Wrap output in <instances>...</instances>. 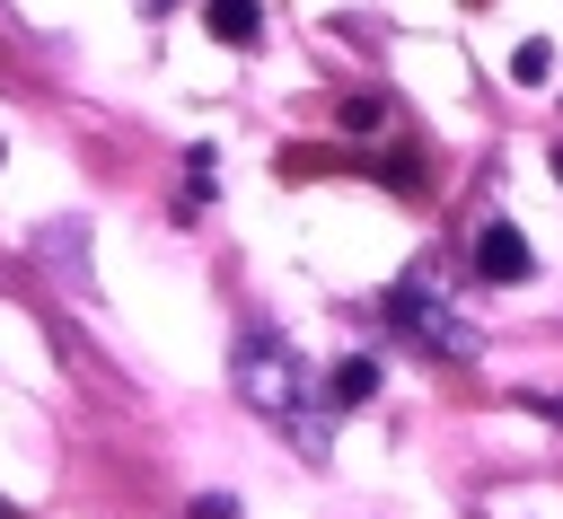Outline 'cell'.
Returning <instances> with one entry per match:
<instances>
[{"instance_id":"1","label":"cell","mask_w":563,"mask_h":519,"mask_svg":"<svg viewBox=\"0 0 563 519\" xmlns=\"http://www.w3.org/2000/svg\"><path fill=\"white\" fill-rule=\"evenodd\" d=\"M238 396L255 405V413H273V422H299V405H308V387H299V361L273 343V334H246L238 343Z\"/></svg>"},{"instance_id":"2","label":"cell","mask_w":563,"mask_h":519,"mask_svg":"<svg viewBox=\"0 0 563 519\" xmlns=\"http://www.w3.org/2000/svg\"><path fill=\"white\" fill-rule=\"evenodd\" d=\"M387 308H396V325H405V334H422V343H440V352H457V361L475 352V334L431 299V281H422V273H413V281H396V299H387Z\"/></svg>"},{"instance_id":"3","label":"cell","mask_w":563,"mask_h":519,"mask_svg":"<svg viewBox=\"0 0 563 519\" xmlns=\"http://www.w3.org/2000/svg\"><path fill=\"white\" fill-rule=\"evenodd\" d=\"M528 264H537L528 238H519L510 220H484V238H475V273H484V281H528Z\"/></svg>"},{"instance_id":"4","label":"cell","mask_w":563,"mask_h":519,"mask_svg":"<svg viewBox=\"0 0 563 519\" xmlns=\"http://www.w3.org/2000/svg\"><path fill=\"white\" fill-rule=\"evenodd\" d=\"M202 26H211L220 44H255L264 18H255V0H202Z\"/></svg>"},{"instance_id":"5","label":"cell","mask_w":563,"mask_h":519,"mask_svg":"<svg viewBox=\"0 0 563 519\" xmlns=\"http://www.w3.org/2000/svg\"><path fill=\"white\" fill-rule=\"evenodd\" d=\"M361 396H378V361H343L334 369V405H361Z\"/></svg>"},{"instance_id":"6","label":"cell","mask_w":563,"mask_h":519,"mask_svg":"<svg viewBox=\"0 0 563 519\" xmlns=\"http://www.w3.org/2000/svg\"><path fill=\"white\" fill-rule=\"evenodd\" d=\"M510 70H519V79H528V88H537V79H545V70H554V53H545V44H519V53H510Z\"/></svg>"},{"instance_id":"7","label":"cell","mask_w":563,"mask_h":519,"mask_svg":"<svg viewBox=\"0 0 563 519\" xmlns=\"http://www.w3.org/2000/svg\"><path fill=\"white\" fill-rule=\"evenodd\" d=\"M194 519H238V501H229V493H202V501H194Z\"/></svg>"},{"instance_id":"8","label":"cell","mask_w":563,"mask_h":519,"mask_svg":"<svg viewBox=\"0 0 563 519\" xmlns=\"http://www.w3.org/2000/svg\"><path fill=\"white\" fill-rule=\"evenodd\" d=\"M545 413H554V422H563V396H554V405H545Z\"/></svg>"},{"instance_id":"9","label":"cell","mask_w":563,"mask_h":519,"mask_svg":"<svg viewBox=\"0 0 563 519\" xmlns=\"http://www.w3.org/2000/svg\"><path fill=\"white\" fill-rule=\"evenodd\" d=\"M554 176H563V141H554Z\"/></svg>"},{"instance_id":"10","label":"cell","mask_w":563,"mask_h":519,"mask_svg":"<svg viewBox=\"0 0 563 519\" xmlns=\"http://www.w3.org/2000/svg\"><path fill=\"white\" fill-rule=\"evenodd\" d=\"M0 519H26V510H9V501H0Z\"/></svg>"}]
</instances>
